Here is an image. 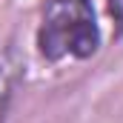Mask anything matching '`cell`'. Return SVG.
<instances>
[{"mask_svg":"<svg viewBox=\"0 0 123 123\" xmlns=\"http://www.w3.org/2000/svg\"><path fill=\"white\" fill-rule=\"evenodd\" d=\"M97 43L100 31L89 0H49L37 31V46L46 60L92 57Z\"/></svg>","mask_w":123,"mask_h":123,"instance_id":"1","label":"cell"},{"mask_svg":"<svg viewBox=\"0 0 123 123\" xmlns=\"http://www.w3.org/2000/svg\"><path fill=\"white\" fill-rule=\"evenodd\" d=\"M109 9H112L115 20L120 23V29H123V0H109Z\"/></svg>","mask_w":123,"mask_h":123,"instance_id":"2","label":"cell"}]
</instances>
